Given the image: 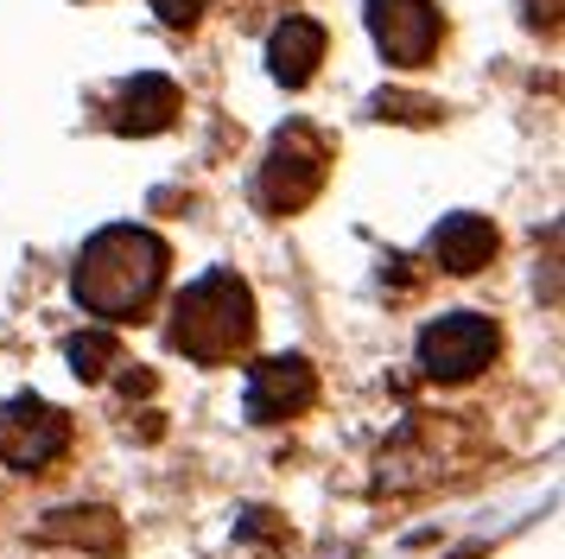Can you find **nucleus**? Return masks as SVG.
<instances>
[{"label": "nucleus", "instance_id": "obj_10", "mask_svg": "<svg viewBox=\"0 0 565 559\" xmlns=\"http://www.w3.org/2000/svg\"><path fill=\"white\" fill-rule=\"evenodd\" d=\"M179 115V83L172 76H134L121 83V96H115V127L121 134H159V127H172Z\"/></svg>", "mask_w": 565, "mask_h": 559}, {"label": "nucleus", "instance_id": "obj_2", "mask_svg": "<svg viewBox=\"0 0 565 559\" xmlns=\"http://www.w3.org/2000/svg\"><path fill=\"white\" fill-rule=\"evenodd\" d=\"M166 337L191 362H235L255 344V293H248V280L230 274V267H210L204 280H191L172 299Z\"/></svg>", "mask_w": 565, "mask_h": 559}, {"label": "nucleus", "instance_id": "obj_11", "mask_svg": "<svg viewBox=\"0 0 565 559\" xmlns=\"http://www.w3.org/2000/svg\"><path fill=\"white\" fill-rule=\"evenodd\" d=\"M39 534L45 540H71V547H96V553H115L121 547V521L108 508H57Z\"/></svg>", "mask_w": 565, "mask_h": 559}, {"label": "nucleus", "instance_id": "obj_8", "mask_svg": "<svg viewBox=\"0 0 565 559\" xmlns=\"http://www.w3.org/2000/svg\"><path fill=\"white\" fill-rule=\"evenodd\" d=\"M318 57H324V25L318 20L292 13V20L274 25V39H267V71H274V83H286V89L311 83L318 76Z\"/></svg>", "mask_w": 565, "mask_h": 559}, {"label": "nucleus", "instance_id": "obj_5", "mask_svg": "<svg viewBox=\"0 0 565 559\" xmlns=\"http://www.w3.org/2000/svg\"><path fill=\"white\" fill-rule=\"evenodd\" d=\"M438 32H445V20H438L433 0H369V39H375L382 57L401 64V71H413V64L433 57Z\"/></svg>", "mask_w": 565, "mask_h": 559}, {"label": "nucleus", "instance_id": "obj_6", "mask_svg": "<svg viewBox=\"0 0 565 559\" xmlns=\"http://www.w3.org/2000/svg\"><path fill=\"white\" fill-rule=\"evenodd\" d=\"M71 445V420L45 401H7L0 407V457L13 471H45Z\"/></svg>", "mask_w": 565, "mask_h": 559}, {"label": "nucleus", "instance_id": "obj_9", "mask_svg": "<svg viewBox=\"0 0 565 559\" xmlns=\"http://www.w3.org/2000/svg\"><path fill=\"white\" fill-rule=\"evenodd\" d=\"M495 229L483 223V217H470V210H458V217H445V223L433 229V261L445 267V274H477V267H489L495 261Z\"/></svg>", "mask_w": 565, "mask_h": 559}, {"label": "nucleus", "instance_id": "obj_4", "mask_svg": "<svg viewBox=\"0 0 565 559\" xmlns=\"http://www.w3.org/2000/svg\"><path fill=\"white\" fill-rule=\"evenodd\" d=\"M495 350H502V330L483 312H445L419 330V369L433 381H470L495 362Z\"/></svg>", "mask_w": 565, "mask_h": 559}, {"label": "nucleus", "instance_id": "obj_3", "mask_svg": "<svg viewBox=\"0 0 565 559\" xmlns=\"http://www.w3.org/2000/svg\"><path fill=\"white\" fill-rule=\"evenodd\" d=\"M324 172H331V140L311 122H286L280 134H274L267 159H260L255 203L274 210V217H292V210H306V203L324 191Z\"/></svg>", "mask_w": 565, "mask_h": 559}, {"label": "nucleus", "instance_id": "obj_13", "mask_svg": "<svg viewBox=\"0 0 565 559\" xmlns=\"http://www.w3.org/2000/svg\"><path fill=\"white\" fill-rule=\"evenodd\" d=\"M153 7H159V20L166 25H191L198 13H204V0H153Z\"/></svg>", "mask_w": 565, "mask_h": 559}, {"label": "nucleus", "instance_id": "obj_1", "mask_svg": "<svg viewBox=\"0 0 565 559\" xmlns=\"http://www.w3.org/2000/svg\"><path fill=\"white\" fill-rule=\"evenodd\" d=\"M166 242L153 229H134V223H108L96 229L77 254V274H71V293H77L83 312H96L108 325H128L140 318L147 305L159 299L166 286Z\"/></svg>", "mask_w": 565, "mask_h": 559}, {"label": "nucleus", "instance_id": "obj_12", "mask_svg": "<svg viewBox=\"0 0 565 559\" xmlns=\"http://www.w3.org/2000/svg\"><path fill=\"white\" fill-rule=\"evenodd\" d=\"M71 362H77L83 381H103L108 362H121V344L108 330H83V337H71Z\"/></svg>", "mask_w": 565, "mask_h": 559}, {"label": "nucleus", "instance_id": "obj_7", "mask_svg": "<svg viewBox=\"0 0 565 559\" xmlns=\"http://www.w3.org/2000/svg\"><path fill=\"white\" fill-rule=\"evenodd\" d=\"M318 401V376L306 356H267L248 376V420H292Z\"/></svg>", "mask_w": 565, "mask_h": 559}]
</instances>
